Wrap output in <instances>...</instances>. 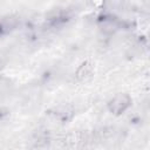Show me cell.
Here are the masks:
<instances>
[{
    "label": "cell",
    "mask_w": 150,
    "mask_h": 150,
    "mask_svg": "<svg viewBox=\"0 0 150 150\" xmlns=\"http://www.w3.org/2000/svg\"><path fill=\"white\" fill-rule=\"evenodd\" d=\"M20 26V18L15 14H8L0 19V35H7Z\"/></svg>",
    "instance_id": "3"
},
{
    "label": "cell",
    "mask_w": 150,
    "mask_h": 150,
    "mask_svg": "<svg viewBox=\"0 0 150 150\" xmlns=\"http://www.w3.org/2000/svg\"><path fill=\"white\" fill-rule=\"evenodd\" d=\"M93 75H94V66H93V63L90 61L82 62L77 67V69L75 71V77L80 82H87V81H89L93 77Z\"/></svg>",
    "instance_id": "4"
},
{
    "label": "cell",
    "mask_w": 150,
    "mask_h": 150,
    "mask_svg": "<svg viewBox=\"0 0 150 150\" xmlns=\"http://www.w3.org/2000/svg\"><path fill=\"white\" fill-rule=\"evenodd\" d=\"M121 26H122V22L112 13H107L105 15H103V18L98 20V28L101 33L107 36L115 35L121 29Z\"/></svg>",
    "instance_id": "2"
},
{
    "label": "cell",
    "mask_w": 150,
    "mask_h": 150,
    "mask_svg": "<svg viewBox=\"0 0 150 150\" xmlns=\"http://www.w3.org/2000/svg\"><path fill=\"white\" fill-rule=\"evenodd\" d=\"M73 114H74L73 107L69 105V104H63V105H59L55 109L54 116L59 121H67V120H69L73 116Z\"/></svg>",
    "instance_id": "5"
},
{
    "label": "cell",
    "mask_w": 150,
    "mask_h": 150,
    "mask_svg": "<svg viewBox=\"0 0 150 150\" xmlns=\"http://www.w3.org/2000/svg\"><path fill=\"white\" fill-rule=\"evenodd\" d=\"M131 97L127 93H117L115 94L108 102H107V109L112 115H122L131 107Z\"/></svg>",
    "instance_id": "1"
}]
</instances>
